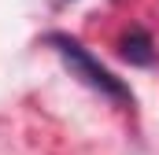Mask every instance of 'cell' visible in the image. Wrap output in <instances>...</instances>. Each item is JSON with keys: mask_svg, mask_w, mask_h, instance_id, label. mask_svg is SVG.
I'll return each instance as SVG.
<instances>
[{"mask_svg": "<svg viewBox=\"0 0 159 155\" xmlns=\"http://www.w3.org/2000/svg\"><path fill=\"white\" fill-rule=\"evenodd\" d=\"M48 44L63 55V63L70 67V74L78 78V81H85L89 89H96L100 96H107V100H115V104H133V92H129V85L122 81V78H115L81 41H74L70 33H48Z\"/></svg>", "mask_w": 159, "mask_h": 155, "instance_id": "1", "label": "cell"}, {"mask_svg": "<svg viewBox=\"0 0 159 155\" xmlns=\"http://www.w3.org/2000/svg\"><path fill=\"white\" fill-rule=\"evenodd\" d=\"M119 55L126 63H133V67H152L156 63V41H152V33L141 30V26H129V33L119 37Z\"/></svg>", "mask_w": 159, "mask_h": 155, "instance_id": "2", "label": "cell"}]
</instances>
